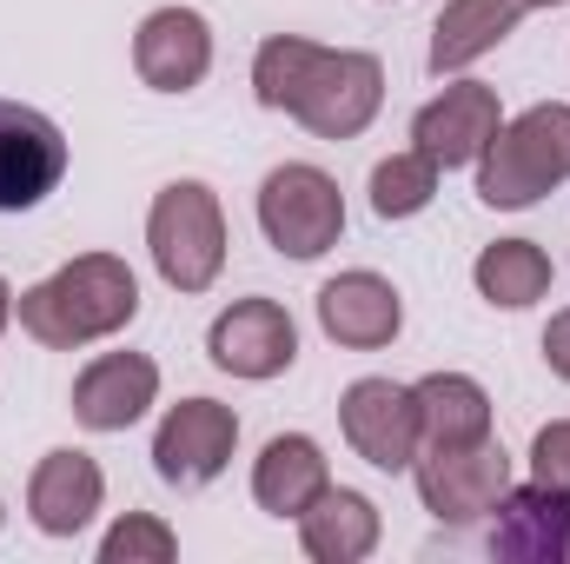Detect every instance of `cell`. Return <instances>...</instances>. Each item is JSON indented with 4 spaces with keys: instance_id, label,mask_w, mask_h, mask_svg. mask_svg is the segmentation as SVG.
Segmentation results:
<instances>
[{
    "instance_id": "cell-1",
    "label": "cell",
    "mask_w": 570,
    "mask_h": 564,
    "mask_svg": "<svg viewBox=\"0 0 570 564\" xmlns=\"http://www.w3.org/2000/svg\"><path fill=\"white\" fill-rule=\"evenodd\" d=\"M253 100L292 114L318 140H358L385 107V60L365 47H318L305 33H273L253 54Z\"/></svg>"
},
{
    "instance_id": "cell-2",
    "label": "cell",
    "mask_w": 570,
    "mask_h": 564,
    "mask_svg": "<svg viewBox=\"0 0 570 564\" xmlns=\"http://www.w3.org/2000/svg\"><path fill=\"white\" fill-rule=\"evenodd\" d=\"M13 319L33 346L47 352H80L140 319V280L120 253H80L53 266L40 285L13 292Z\"/></svg>"
},
{
    "instance_id": "cell-3",
    "label": "cell",
    "mask_w": 570,
    "mask_h": 564,
    "mask_svg": "<svg viewBox=\"0 0 570 564\" xmlns=\"http://www.w3.org/2000/svg\"><path fill=\"white\" fill-rule=\"evenodd\" d=\"M570 179V107L564 100H538L518 120L498 127V140L478 159V200L491 213H524L544 193H558Z\"/></svg>"
},
{
    "instance_id": "cell-4",
    "label": "cell",
    "mask_w": 570,
    "mask_h": 564,
    "mask_svg": "<svg viewBox=\"0 0 570 564\" xmlns=\"http://www.w3.org/2000/svg\"><path fill=\"white\" fill-rule=\"evenodd\" d=\"M146 253L173 292H213L226 273V206L206 179H166L146 206Z\"/></svg>"
},
{
    "instance_id": "cell-5",
    "label": "cell",
    "mask_w": 570,
    "mask_h": 564,
    "mask_svg": "<svg viewBox=\"0 0 570 564\" xmlns=\"http://www.w3.org/2000/svg\"><path fill=\"white\" fill-rule=\"evenodd\" d=\"M259 233L279 260H318L345 233V193L325 166L285 159L259 179Z\"/></svg>"
},
{
    "instance_id": "cell-6",
    "label": "cell",
    "mask_w": 570,
    "mask_h": 564,
    "mask_svg": "<svg viewBox=\"0 0 570 564\" xmlns=\"http://www.w3.org/2000/svg\"><path fill=\"white\" fill-rule=\"evenodd\" d=\"M412 478H419L425 512L438 525H451V532L484 525L498 512V498L518 485L511 478V451L498 445V431L491 438H471V445H425L412 458Z\"/></svg>"
},
{
    "instance_id": "cell-7",
    "label": "cell",
    "mask_w": 570,
    "mask_h": 564,
    "mask_svg": "<svg viewBox=\"0 0 570 564\" xmlns=\"http://www.w3.org/2000/svg\"><path fill=\"white\" fill-rule=\"evenodd\" d=\"M239 451V412L219 399H179L153 431V471L173 492H206Z\"/></svg>"
},
{
    "instance_id": "cell-8",
    "label": "cell",
    "mask_w": 570,
    "mask_h": 564,
    "mask_svg": "<svg viewBox=\"0 0 570 564\" xmlns=\"http://www.w3.org/2000/svg\"><path fill=\"white\" fill-rule=\"evenodd\" d=\"M67 166L73 146L60 120H47L27 100H0V213H33L40 200H53Z\"/></svg>"
},
{
    "instance_id": "cell-9",
    "label": "cell",
    "mask_w": 570,
    "mask_h": 564,
    "mask_svg": "<svg viewBox=\"0 0 570 564\" xmlns=\"http://www.w3.org/2000/svg\"><path fill=\"white\" fill-rule=\"evenodd\" d=\"M338 431L372 471H412L419 458V399L399 379H352L338 392Z\"/></svg>"
},
{
    "instance_id": "cell-10",
    "label": "cell",
    "mask_w": 570,
    "mask_h": 564,
    "mask_svg": "<svg viewBox=\"0 0 570 564\" xmlns=\"http://www.w3.org/2000/svg\"><path fill=\"white\" fill-rule=\"evenodd\" d=\"M498 127H504L498 87L458 74V80H444L438 100H425L412 114V146L425 159H438V173H458V166H478L484 159V146L498 140Z\"/></svg>"
},
{
    "instance_id": "cell-11",
    "label": "cell",
    "mask_w": 570,
    "mask_h": 564,
    "mask_svg": "<svg viewBox=\"0 0 570 564\" xmlns=\"http://www.w3.org/2000/svg\"><path fill=\"white\" fill-rule=\"evenodd\" d=\"M206 359H213L219 372H233V379L266 386V379L292 372V359H298V325H292V312H285L279 299H233V305L213 319V332H206Z\"/></svg>"
},
{
    "instance_id": "cell-12",
    "label": "cell",
    "mask_w": 570,
    "mask_h": 564,
    "mask_svg": "<svg viewBox=\"0 0 570 564\" xmlns=\"http://www.w3.org/2000/svg\"><path fill=\"white\" fill-rule=\"evenodd\" d=\"M484 525H491L484 545L498 564H570V492L544 478L511 485Z\"/></svg>"
},
{
    "instance_id": "cell-13",
    "label": "cell",
    "mask_w": 570,
    "mask_h": 564,
    "mask_svg": "<svg viewBox=\"0 0 570 564\" xmlns=\"http://www.w3.org/2000/svg\"><path fill=\"white\" fill-rule=\"evenodd\" d=\"M134 74L153 94H193L213 74V20L199 7H153L134 33Z\"/></svg>"
},
{
    "instance_id": "cell-14",
    "label": "cell",
    "mask_w": 570,
    "mask_h": 564,
    "mask_svg": "<svg viewBox=\"0 0 570 564\" xmlns=\"http://www.w3.org/2000/svg\"><path fill=\"white\" fill-rule=\"evenodd\" d=\"M107 505V471L80 445H53L27 478V518L47 538H80Z\"/></svg>"
},
{
    "instance_id": "cell-15",
    "label": "cell",
    "mask_w": 570,
    "mask_h": 564,
    "mask_svg": "<svg viewBox=\"0 0 570 564\" xmlns=\"http://www.w3.org/2000/svg\"><path fill=\"white\" fill-rule=\"evenodd\" d=\"M318 325L332 346L345 352H379L405 332V299L385 273H338V280L318 285Z\"/></svg>"
},
{
    "instance_id": "cell-16",
    "label": "cell",
    "mask_w": 570,
    "mask_h": 564,
    "mask_svg": "<svg viewBox=\"0 0 570 564\" xmlns=\"http://www.w3.org/2000/svg\"><path fill=\"white\" fill-rule=\"evenodd\" d=\"M159 406V366L146 352H100L73 379V419L87 431H127Z\"/></svg>"
},
{
    "instance_id": "cell-17",
    "label": "cell",
    "mask_w": 570,
    "mask_h": 564,
    "mask_svg": "<svg viewBox=\"0 0 570 564\" xmlns=\"http://www.w3.org/2000/svg\"><path fill=\"white\" fill-rule=\"evenodd\" d=\"M524 0H444V13L431 20V54L425 67L438 80H458L464 67H478L484 54H498L518 27H524Z\"/></svg>"
},
{
    "instance_id": "cell-18",
    "label": "cell",
    "mask_w": 570,
    "mask_h": 564,
    "mask_svg": "<svg viewBox=\"0 0 570 564\" xmlns=\"http://www.w3.org/2000/svg\"><path fill=\"white\" fill-rule=\"evenodd\" d=\"M385 538V518L365 492L352 485H325L305 512H298V545L312 564H365Z\"/></svg>"
},
{
    "instance_id": "cell-19",
    "label": "cell",
    "mask_w": 570,
    "mask_h": 564,
    "mask_svg": "<svg viewBox=\"0 0 570 564\" xmlns=\"http://www.w3.org/2000/svg\"><path fill=\"white\" fill-rule=\"evenodd\" d=\"M325 485H332V458H325V445L305 438V431L266 438V451L253 458V505H259L266 518H292V525H298V512H305Z\"/></svg>"
},
{
    "instance_id": "cell-20",
    "label": "cell",
    "mask_w": 570,
    "mask_h": 564,
    "mask_svg": "<svg viewBox=\"0 0 570 564\" xmlns=\"http://www.w3.org/2000/svg\"><path fill=\"white\" fill-rule=\"evenodd\" d=\"M419 399V438L425 445H471V438H491V392L471 379V372H425L412 386ZM419 445V451H425Z\"/></svg>"
},
{
    "instance_id": "cell-21",
    "label": "cell",
    "mask_w": 570,
    "mask_h": 564,
    "mask_svg": "<svg viewBox=\"0 0 570 564\" xmlns=\"http://www.w3.org/2000/svg\"><path fill=\"white\" fill-rule=\"evenodd\" d=\"M471 285H478L484 305L524 312V305H538V299L558 285V266H551V253H544L538 240H491V246L478 253V266H471Z\"/></svg>"
},
{
    "instance_id": "cell-22",
    "label": "cell",
    "mask_w": 570,
    "mask_h": 564,
    "mask_svg": "<svg viewBox=\"0 0 570 564\" xmlns=\"http://www.w3.org/2000/svg\"><path fill=\"white\" fill-rule=\"evenodd\" d=\"M438 179H444L438 159H425L419 146L379 159V166H372V213H379V220H419L431 200H438Z\"/></svg>"
},
{
    "instance_id": "cell-23",
    "label": "cell",
    "mask_w": 570,
    "mask_h": 564,
    "mask_svg": "<svg viewBox=\"0 0 570 564\" xmlns=\"http://www.w3.org/2000/svg\"><path fill=\"white\" fill-rule=\"evenodd\" d=\"M179 558V532L153 512H127L107 525L100 538V564H173Z\"/></svg>"
},
{
    "instance_id": "cell-24",
    "label": "cell",
    "mask_w": 570,
    "mask_h": 564,
    "mask_svg": "<svg viewBox=\"0 0 570 564\" xmlns=\"http://www.w3.org/2000/svg\"><path fill=\"white\" fill-rule=\"evenodd\" d=\"M531 478L570 492V419L538 425V438H531Z\"/></svg>"
},
{
    "instance_id": "cell-25",
    "label": "cell",
    "mask_w": 570,
    "mask_h": 564,
    "mask_svg": "<svg viewBox=\"0 0 570 564\" xmlns=\"http://www.w3.org/2000/svg\"><path fill=\"white\" fill-rule=\"evenodd\" d=\"M544 366L570 386V305L564 312H551V325H544Z\"/></svg>"
},
{
    "instance_id": "cell-26",
    "label": "cell",
    "mask_w": 570,
    "mask_h": 564,
    "mask_svg": "<svg viewBox=\"0 0 570 564\" xmlns=\"http://www.w3.org/2000/svg\"><path fill=\"white\" fill-rule=\"evenodd\" d=\"M7 325H13V285L0 280V332H7Z\"/></svg>"
},
{
    "instance_id": "cell-27",
    "label": "cell",
    "mask_w": 570,
    "mask_h": 564,
    "mask_svg": "<svg viewBox=\"0 0 570 564\" xmlns=\"http://www.w3.org/2000/svg\"><path fill=\"white\" fill-rule=\"evenodd\" d=\"M524 7H570V0H524Z\"/></svg>"
},
{
    "instance_id": "cell-28",
    "label": "cell",
    "mask_w": 570,
    "mask_h": 564,
    "mask_svg": "<svg viewBox=\"0 0 570 564\" xmlns=\"http://www.w3.org/2000/svg\"><path fill=\"white\" fill-rule=\"evenodd\" d=\"M0 518H7V512H0Z\"/></svg>"
}]
</instances>
